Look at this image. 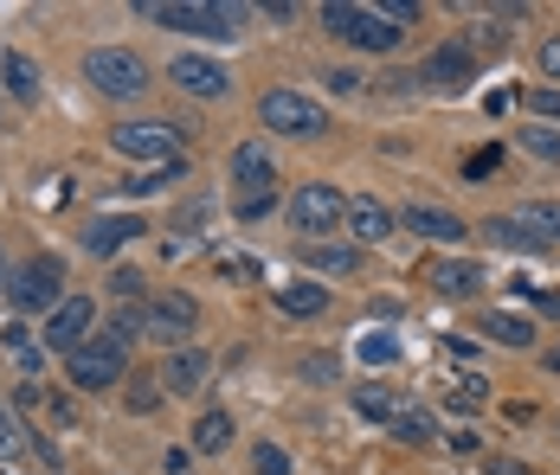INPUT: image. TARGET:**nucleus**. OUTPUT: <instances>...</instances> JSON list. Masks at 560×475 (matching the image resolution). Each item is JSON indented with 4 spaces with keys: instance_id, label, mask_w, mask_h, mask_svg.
I'll list each match as a JSON object with an SVG mask.
<instances>
[{
    "instance_id": "obj_1",
    "label": "nucleus",
    "mask_w": 560,
    "mask_h": 475,
    "mask_svg": "<svg viewBox=\"0 0 560 475\" xmlns=\"http://www.w3.org/2000/svg\"><path fill=\"white\" fill-rule=\"evenodd\" d=\"M116 334L129 341V334H149V341H187V334H200V309H194V296H180V289H162V296H149V302H129L122 316H116Z\"/></svg>"
},
{
    "instance_id": "obj_2",
    "label": "nucleus",
    "mask_w": 560,
    "mask_h": 475,
    "mask_svg": "<svg viewBox=\"0 0 560 475\" xmlns=\"http://www.w3.org/2000/svg\"><path fill=\"white\" fill-rule=\"evenodd\" d=\"M136 20L168 26V33H200V39H232L245 7H213V0H142Z\"/></svg>"
},
{
    "instance_id": "obj_3",
    "label": "nucleus",
    "mask_w": 560,
    "mask_h": 475,
    "mask_svg": "<svg viewBox=\"0 0 560 475\" xmlns=\"http://www.w3.org/2000/svg\"><path fill=\"white\" fill-rule=\"evenodd\" d=\"M84 84H91L97 97L129 104V97H142V91H149V64H142L136 52H122V46H97V52L84 58Z\"/></svg>"
},
{
    "instance_id": "obj_4",
    "label": "nucleus",
    "mask_w": 560,
    "mask_h": 475,
    "mask_svg": "<svg viewBox=\"0 0 560 475\" xmlns=\"http://www.w3.org/2000/svg\"><path fill=\"white\" fill-rule=\"evenodd\" d=\"M323 26L336 33L341 46H361V52H393V46H399V26H387V20H381V7L329 0V7H323Z\"/></svg>"
},
{
    "instance_id": "obj_5",
    "label": "nucleus",
    "mask_w": 560,
    "mask_h": 475,
    "mask_svg": "<svg viewBox=\"0 0 560 475\" xmlns=\"http://www.w3.org/2000/svg\"><path fill=\"white\" fill-rule=\"evenodd\" d=\"M122 367H129V341H122V334H91V341L65 360V372H71L78 392H104V385H116Z\"/></svg>"
},
{
    "instance_id": "obj_6",
    "label": "nucleus",
    "mask_w": 560,
    "mask_h": 475,
    "mask_svg": "<svg viewBox=\"0 0 560 475\" xmlns=\"http://www.w3.org/2000/svg\"><path fill=\"white\" fill-rule=\"evenodd\" d=\"M258 116H265V129L271 135H329V109L316 104V97H303V91H265V104H258Z\"/></svg>"
},
{
    "instance_id": "obj_7",
    "label": "nucleus",
    "mask_w": 560,
    "mask_h": 475,
    "mask_svg": "<svg viewBox=\"0 0 560 475\" xmlns=\"http://www.w3.org/2000/svg\"><path fill=\"white\" fill-rule=\"evenodd\" d=\"M7 296H13L20 316H52L58 302H65V258H33L7 283Z\"/></svg>"
},
{
    "instance_id": "obj_8",
    "label": "nucleus",
    "mask_w": 560,
    "mask_h": 475,
    "mask_svg": "<svg viewBox=\"0 0 560 475\" xmlns=\"http://www.w3.org/2000/svg\"><path fill=\"white\" fill-rule=\"evenodd\" d=\"M110 149L129 161H149V167H174L180 161V135H174V122H116Z\"/></svg>"
},
{
    "instance_id": "obj_9",
    "label": "nucleus",
    "mask_w": 560,
    "mask_h": 475,
    "mask_svg": "<svg viewBox=\"0 0 560 475\" xmlns=\"http://www.w3.org/2000/svg\"><path fill=\"white\" fill-rule=\"evenodd\" d=\"M290 225H296L303 238H329V231L348 225V200H341L336 187L310 180V187H296V200H290Z\"/></svg>"
},
{
    "instance_id": "obj_10",
    "label": "nucleus",
    "mask_w": 560,
    "mask_h": 475,
    "mask_svg": "<svg viewBox=\"0 0 560 475\" xmlns=\"http://www.w3.org/2000/svg\"><path fill=\"white\" fill-rule=\"evenodd\" d=\"M91 328H97V302L91 296H65L52 316H46V334H39V347H52V354H78L84 341H91Z\"/></svg>"
},
{
    "instance_id": "obj_11",
    "label": "nucleus",
    "mask_w": 560,
    "mask_h": 475,
    "mask_svg": "<svg viewBox=\"0 0 560 475\" xmlns=\"http://www.w3.org/2000/svg\"><path fill=\"white\" fill-rule=\"evenodd\" d=\"M174 84H180V91H187V97H207V104H213V97H225V91H232V71H225L220 58H174V71H168Z\"/></svg>"
},
{
    "instance_id": "obj_12",
    "label": "nucleus",
    "mask_w": 560,
    "mask_h": 475,
    "mask_svg": "<svg viewBox=\"0 0 560 475\" xmlns=\"http://www.w3.org/2000/svg\"><path fill=\"white\" fill-rule=\"evenodd\" d=\"M232 180H238V200H245V193H271V187H278L271 149H265V142H238V149H232Z\"/></svg>"
},
{
    "instance_id": "obj_13",
    "label": "nucleus",
    "mask_w": 560,
    "mask_h": 475,
    "mask_svg": "<svg viewBox=\"0 0 560 475\" xmlns=\"http://www.w3.org/2000/svg\"><path fill=\"white\" fill-rule=\"evenodd\" d=\"M348 225H354V245H387L393 231H399V218H393L381 200H368V193L348 200Z\"/></svg>"
},
{
    "instance_id": "obj_14",
    "label": "nucleus",
    "mask_w": 560,
    "mask_h": 475,
    "mask_svg": "<svg viewBox=\"0 0 560 475\" xmlns=\"http://www.w3.org/2000/svg\"><path fill=\"white\" fill-rule=\"evenodd\" d=\"M399 225H406V231H419V238H432V245H464V238H470V225H464V218H451V212H439V206H406Z\"/></svg>"
},
{
    "instance_id": "obj_15",
    "label": "nucleus",
    "mask_w": 560,
    "mask_h": 475,
    "mask_svg": "<svg viewBox=\"0 0 560 475\" xmlns=\"http://www.w3.org/2000/svg\"><path fill=\"white\" fill-rule=\"evenodd\" d=\"M425 78H432V84H457V91H464V84H470V78H477V52H470V46H457V39H451V46H439V52L425 58Z\"/></svg>"
},
{
    "instance_id": "obj_16",
    "label": "nucleus",
    "mask_w": 560,
    "mask_h": 475,
    "mask_svg": "<svg viewBox=\"0 0 560 475\" xmlns=\"http://www.w3.org/2000/svg\"><path fill=\"white\" fill-rule=\"evenodd\" d=\"M432 289H439V296H457V302H470V296L483 289V270L470 264V258H445V264H432Z\"/></svg>"
},
{
    "instance_id": "obj_17",
    "label": "nucleus",
    "mask_w": 560,
    "mask_h": 475,
    "mask_svg": "<svg viewBox=\"0 0 560 475\" xmlns=\"http://www.w3.org/2000/svg\"><path fill=\"white\" fill-rule=\"evenodd\" d=\"M207 372H213V360H207L200 347H174L162 385H168V392H200V385H207Z\"/></svg>"
},
{
    "instance_id": "obj_18",
    "label": "nucleus",
    "mask_w": 560,
    "mask_h": 475,
    "mask_svg": "<svg viewBox=\"0 0 560 475\" xmlns=\"http://www.w3.org/2000/svg\"><path fill=\"white\" fill-rule=\"evenodd\" d=\"M483 231H490V238H497L503 251H548V238H541V231H535V225H528L522 212H497V218H490Z\"/></svg>"
},
{
    "instance_id": "obj_19",
    "label": "nucleus",
    "mask_w": 560,
    "mask_h": 475,
    "mask_svg": "<svg viewBox=\"0 0 560 475\" xmlns=\"http://www.w3.org/2000/svg\"><path fill=\"white\" fill-rule=\"evenodd\" d=\"M136 231H142L136 218H97V225L84 231V251H91V258H110V251H122Z\"/></svg>"
},
{
    "instance_id": "obj_20",
    "label": "nucleus",
    "mask_w": 560,
    "mask_h": 475,
    "mask_svg": "<svg viewBox=\"0 0 560 475\" xmlns=\"http://www.w3.org/2000/svg\"><path fill=\"white\" fill-rule=\"evenodd\" d=\"M497 347H528L535 341V328H528V316H509V309H483V321H477Z\"/></svg>"
},
{
    "instance_id": "obj_21",
    "label": "nucleus",
    "mask_w": 560,
    "mask_h": 475,
    "mask_svg": "<svg viewBox=\"0 0 560 475\" xmlns=\"http://www.w3.org/2000/svg\"><path fill=\"white\" fill-rule=\"evenodd\" d=\"M303 264L323 270V276H354L361 251H354V245H303Z\"/></svg>"
},
{
    "instance_id": "obj_22",
    "label": "nucleus",
    "mask_w": 560,
    "mask_h": 475,
    "mask_svg": "<svg viewBox=\"0 0 560 475\" xmlns=\"http://www.w3.org/2000/svg\"><path fill=\"white\" fill-rule=\"evenodd\" d=\"M354 412L374 424H393L399 412H406V399L399 392H387V385H354Z\"/></svg>"
},
{
    "instance_id": "obj_23",
    "label": "nucleus",
    "mask_w": 560,
    "mask_h": 475,
    "mask_svg": "<svg viewBox=\"0 0 560 475\" xmlns=\"http://www.w3.org/2000/svg\"><path fill=\"white\" fill-rule=\"evenodd\" d=\"M278 302H283V316H323V309H329V289H323V283H283L278 289Z\"/></svg>"
},
{
    "instance_id": "obj_24",
    "label": "nucleus",
    "mask_w": 560,
    "mask_h": 475,
    "mask_svg": "<svg viewBox=\"0 0 560 475\" xmlns=\"http://www.w3.org/2000/svg\"><path fill=\"white\" fill-rule=\"evenodd\" d=\"M0 71H7V91H13L20 104H33V97H39V71H33V58H26V52H7V58H0Z\"/></svg>"
},
{
    "instance_id": "obj_25",
    "label": "nucleus",
    "mask_w": 560,
    "mask_h": 475,
    "mask_svg": "<svg viewBox=\"0 0 560 475\" xmlns=\"http://www.w3.org/2000/svg\"><path fill=\"white\" fill-rule=\"evenodd\" d=\"M225 443H232V418H225V412H200V424H194V450H200V456H220Z\"/></svg>"
},
{
    "instance_id": "obj_26",
    "label": "nucleus",
    "mask_w": 560,
    "mask_h": 475,
    "mask_svg": "<svg viewBox=\"0 0 560 475\" xmlns=\"http://www.w3.org/2000/svg\"><path fill=\"white\" fill-rule=\"evenodd\" d=\"M387 430H393V437H399V443H439V424L425 418L419 405H406V412H399V418H393Z\"/></svg>"
},
{
    "instance_id": "obj_27",
    "label": "nucleus",
    "mask_w": 560,
    "mask_h": 475,
    "mask_svg": "<svg viewBox=\"0 0 560 475\" xmlns=\"http://www.w3.org/2000/svg\"><path fill=\"white\" fill-rule=\"evenodd\" d=\"M0 347H7L20 367H33V360H39V341H33V328H26V321H7V328H0Z\"/></svg>"
},
{
    "instance_id": "obj_28",
    "label": "nucleus",
    "mask_w": 560,
    "mask_h": 475,
    "mask_svg": "<svg viewBox=\"0 0 560 475\" xmlns=\"http://www.w3.org/2000/svg\"><path fill=\"white\" fill-rule=\"evenodd\" d=\"M522 149L541 161H555L560 167V129H548V122H535V129H522Z\"/></svg>"
},
{
    "instance_id": "obj_29",
    "label": "nucleus",
    "mask_w": 560,
    "mask_h": 475,
    "mask_svg": "<svg viewBox=\"0 0 560 475\" xmlns=\"http://www.w3.org/2000/svg\"><path fill=\"white\" fill-rule=\"evenodd\" d=\"M522 218H528V225H535L548 245H560V206H555V200H541V206H522Z\"/></svg>"
},
{
    "instance_id": "obj_30",
    "label": "nucleus",
    "mask_w": 560,
    "mask_h": 475,
    "mask_svg": "<svg viewBox=\"0 0 560 475\" xmlns=\"http://www.w3.org/2000/svg\"><path fill=\"white\" fill-rule=\"evenodd\" d=\"M252 475H290V456H283L278 443H258L252 450Z\"/></svg>"
},
{
    "instance_id": "obj_31",
    "label": "nucleus",
    "mask_w": 560,
    "mask_h": 475,
    "mask_svg": "<svg viewBox=\"0 0 560 475\" xmlns=\"http://www.w3.org/2000/svg\"><path fill=\"white\" fill-rule=\"evenodd\" d=\"M483 385H490V379H477V372H464V379L451 385V405H464V412H470V405H483V399H490Z\"/></svg>"
},
{
    "instance_id": "obj_32",
    "label": "nucleus",
    "mask_w": 560,
    "mask_h": 475,
    "mask_svg": "<svg viewBox=\"0 0 560 475\" xmlns=\"http://www.w3.org/2000/svg\"><path fill=\"white\" fill-rule=\"evenodd\" d=\"M20 450H26V430H20V424H13V412L0 405V463H7V456H20Z\"/></svg>"
},
{
    "instance_id": "obj_33",
    "label": "nucleus",
    "mask_w": 560,
    "mask_h": 475,
    "mask_svg": "<svg viewBox=\"0 0 560 475\" xmlns=\"http://www.w3.org/2000/svg\"><path fill=\"white\" fill-rule=\"evenodd\" d=\"M528 109H535V116H541V122L555 129V122H560V84H541V91L528 97Z\"/></svg>"
},
{
    "instance_id": "obj_34",
    "label": "nucleus",
    "mask_w": 560,
    "mask_h": 475,
    "mask_svg": "<svg viewBox=\"0 0 560 475\" xmlns=\"http://www.w3.org/2000/svg\"><path fill=\"white\" fill-rule=\"evenodd\" d=\"M497 167H503V149H477V155L464 161V180H490Z\"/></svg>"
},
{
    "instance_id": "obj_35",
    "label": "nucleus",
    "mask_w": 560,
    "mask_h": 475,
    "mask_svg": "<svg viewBox=\"0 0 560 475\" xmlns=\"http://www.w3.org/2000/svg\"><path fill=\"white\" fill-rule=\"evenodd\" d=\"M381 20L387 26H412L419 20V0H381Z\"/></svg>"
},
{
    "instance_id": "obj_36",
    "label": "nucleus",
    "mask_w": 560,
    "mask_h": 475,
    "mask_svg": "<svg viewBox=\"0 0 560 475\" xmlns=\"http://www.w3.org/2000/svg\"><path fill=\"white\" fill-rule=\"evenodd\" d=\"M393 354H399V341H393V334H368V341H361V360H374V367L393 360Z\"/></svg>"
},
{
    "instance_id": "obj_37",
    "label": "nucleus",
    "mask_w": 560,
    "mask_h": 475,
    "mask_svg": "<svg viewBox=\"0 0 560 475\" xmlns=\"http://www.w3.org/2000/svg\"><path fill=\"white\" fill-rule=\"evenodd\" d=\"M220 276L225 283H258V264L252 258H220Z\"/></svg>"
},
{
    "instance_id": "obj_38",
    "label": "nucleus",
    "mask_w": 560,
    "mask_h": 475,
    "mask_svg": "<svg viewBox=\"0 0 560 475\" xmlns=\"http://www.w3.org/2000/svg\"><path fill=\"white\" fill-rule=\"evenodd\" d=\"M323 78H329V91H336V97H354V91H361V71H348V64L323 71Z\"/></svg>"
},
{
    "instance_id": "obj_39",
    "label": "nucleus",
    "mask_w": 560,
    "mask_h": 475,
    "mask_svg": "<svg viewBox=\"0 0 560 475\" xmlns=\"http://www.w3.org/2000/svg\"><path fill=\"white\" fill-rule=\"evenodd\" d=\"M265 212H271V193H245V200H238V218H245V225L265 218Z\"/></svg>"
},
{
    "instance_id": "obj_40",
    "label": "nucleus",
    "mask_w": 560,
    "mask_h": 475,
    "mask_svg": "<svg viewBox=\"0 0 560 475\" xmlns=\"http://www.w3.org/2000/svg\"><path fill=\"white\" fill-rule=\"evenodd\" d=\"M541 71L560 78V33H555V39H541Z\"/></svg>"
},
{
    "instance_id": "obj_41",
    "label": "nucleus",
    "mask_w": 560,
    "mask_h": 475,
    "mask_svg": "<svg viewBox=\"0 0 560 475\" xmlns=\"http://www.w3.org/2000/svg\"><path fill=\"white\" fill-rule=\"evenodd\" d=\"M303 372H310V379H336V360H329V354H316V360H303Z\"/></svg>"
},
{
    "instance_id": "obj_42",
    "label": "nucleus",
    "mask_w": 560,
    "mask_h": 475,
    "mask_svg": "<svg viewBox=\"0 0 560 475\" xmlns=\"http://www.w3.org/2000/svg\"><path fill=\"white\" fill-rule=\"evenodd\" d=\"M541 309H548V316H560V296H541Z\"/></svg>"
},
{
    "instance_id": "obj_43",
    "label": "nucleus",
    "mask_w": 560,
    "mask_h": 475,
    "mask_svg": "<svg viewBox=\"0 0 560 475\" xmlns=\"http://www.w3.org/2000/svg\"><path fill=\"white\" fill-rule=\"evenodd\" d=\"M548 372H555V379H560V354H548Z\"/></svg>"
},
{
    "instance_id": "obj_44",
    "label": "nucleus",
    "mask_w": 560,
    "mask_h": 475,
    "mask_svg": "<svg viewBox=\"0 0 560 475\" xmlns=\"http://www.w3.org/2000/svg\"><path fill=\"white\" fill-rule=\"evenodd\" d=\"M0 283H7V258H0Z\"/></svg>"
}]
</instances>
